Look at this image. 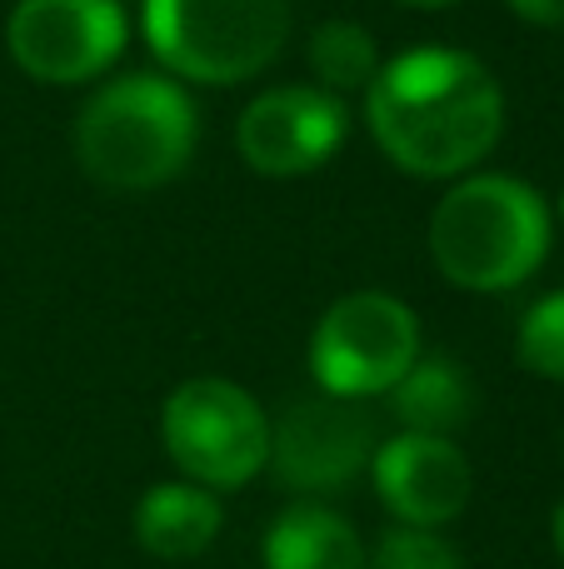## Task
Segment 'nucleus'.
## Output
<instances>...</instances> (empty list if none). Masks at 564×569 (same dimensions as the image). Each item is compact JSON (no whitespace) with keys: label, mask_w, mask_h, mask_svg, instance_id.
<instances>
[{"label":"nucleus","mask_w":564,"mask_h":569,"mask_svg":"<svg viewBox=\"0 0 564 569\" xmlns=\"http://www.w3.org/2000/svg\"><path fill=\"white\" fill-rule=\"evenodd\" d=\"M350 136V110L325 86H275L260 90L235 120V150L260 176H310L330 166Z\"/></svg>","instance_id":"8"},{"label":"nucleus","mask_w":564,"mask_h":569,"mask_svg":"<svg viewBox=\"0 0 564 569\" xmlns=\"http://www.w3.org/2000/svg\"><path fill=\"white\" fill-rule=\"evenodd\" d=\"M220 525H225L220 500L190 480L150 485L135 505V540L155 560H195L220 540Z\"/></svg>","instance_id":"11"},{"label":"nucleus","mask_w":564,"mask_h":569,"mask_svg":"<svg viewBox=\"0 0 564 569\" xmlns=\"http://www.w3.org/2000/svg\"><path fill=\"white\" fill-rule=\"evenodd\" d=\"M310 76L325 90H365L380 70V50L360 20H325L310 30Z\"/></svg>","instance_id":"14"},{"label":"nucleus","mask_w":564,"mask_h":569,"mask_svg":"<svg viewBox=\"0 0 564 569\" xmlns=\"http://www.w3.org/2000/svg\"><path fill=\"white\" fill-rule=\"evenodd\" d=\"M130 40L120 0H16L6 20L10 60L40 86H85L105 76Z\"/></svg>","instance_id":"7"},{"label":"nucleus","mask_w":564,"mask_h":569,"mask_svg":"<svg viewBox=\"0 0 564 569\" xmlns=\"http://www.w3.org/2000/svg\"><path fill=\"white\" fill-rule=\"evenodd\" d=\"M140 30L170 76L240 86L285 50L290 0H140Z\"/></svg>","instance_id":"4"},{"label":"nucleus","mask_w":564,"mask_h":569,"mask_svg":"<svg viewBox=\"0 0 564 569\" xmlns=\"http://www.w3.org/2000/svg\"><path fill=\"white\" fill-rule=\"evenodd\" d=\"M400 6H415V10H445V6H460V0H400Z\"/></svg>","instance_id":"19"},{"label":"nucleus","mask_w":564,"mask_h":569,"mask_svg":"<svg viewBox=\"0 0 564 569\" xmlns=\"http://www.w3.org/2000/svg\"><path fill=\"white\" fill-rule=\"evenodd\" d=\"M560 216H564V196H560Z\"/></svg>","instance_id":"20"},{"label":"nucleus","mask_w":564,"mask_h":569,"mask_svg":"<svg viewBox=\"0 0 564 569\" xmlns=\"http://www.w3.org/2000/svg\"><path fill=\"white\" fill-rule=\"evenodd\" d=\"M365 126L385 160L420 180L470 176L505 136V90L480 56L415 46L365 86Z\"/></svg>","instance_id":"1"},{"label":"nucleus","mask_w":564,"mask_h":569,"mask_svg":"<svg viewBox=\"0 0 564 569\" xmlns=\"http://www.w3.org/2000/svg\"><path fill=\"white\" fill-rule=\"evenodd\" d=\"M400 425L415 435H455L475 410V385H470L465 365L450 355H420L405 370V380L390 390Z\"/></svg>","instance_id":"13"},{"label":"nucleus","mask_w":564,"mask_h":569,"mask_svg":"<svg viewBox=\"0 0 564 569\" xmlns=\"http://www.w3.org/2000/svg\"><path fill=\"white\" fill-rule=\"evenodd\" d=\"M370 480H375L385 510L410 530H440L470 505L475 475L455 440L445 435H395V440L375 445L370 460Z\"/></svg>","instance_id":"10"},{"label":"nucleus","mask_w":564,"mask_h":569,"mask_svg":"<svg viewBox=\"0 0 564 569\" xmlns=\"http://www.w3.org/2000/svg\"><path fill=\"white\" fill-rule=\"evenodd\" d=\"M375 420L355 400H300L280 425H270V470L295 495L345 490L375 460Z\"/></svg>","instance_id":"9"},{"label":"nucleus","mask_w":564,"mask_h":569,"mask_svg":"<svg viewBox=\"0 0 564 569\" xmlns=\"http://www.w3.org/2000/svg\"><path fill=\"white\" fill-rule=\"evenodd\" d=\"M370 569H465V560H460L455 545L440 540L435 530L395 525V530L380 535L375 555H370Z\"/></svg>","instance_id":"16"},{"label":"nucleus","mask_w":564,"mask_h":569,"mask_svg":"<svg viewBox=\"0 0 564 569\" xmlns=\"http://www.w3.org/2000/svg\"><path fill=\"white\" fill-rule=\"evenodd\" d=\"M550 530H555V555H560V560H564V505H560V510H555V525H550Z\"/></svg>","instance_id":"18"},{"label":"nucleus","mask_w":564,"mask_h":569,"mask_svg":"<svg viewBox=\"0 0 564 569\" xmlns=\"http://www.w3.org/2000/svg\"><path fill=\"white\" fill-rule=\"evenodd\" d=\"M160 440L190 485L240 490L270 465V415L245 385L195 375L165 395Z\"/></svg>","instance_id":"5"},{"label":"nucleus","mask_w":564,"mask_h":569,"mask_svg":"<svg viewBox=\"0 0 564 569\" xmlns=\"http://www.w3.org/2000/svg\"><path fill=\"white\" fill-rule=\"evenodd\" d=\"M515 355L530 375L564 385V290L545 295V300H535L525 310L515 335Z\"/></svg>","instance_id":"15"},{"label":"nucleus","mask_w":564,"mask_h":569,"mask_svg":"<svg viewBox=\"0 0 564 569\" xmlns=\"http://www.w3.org/2000/svg\"><path fill=\"white\" fill-rule=\"evenodd\" d=\"M420 360V320L405 300L385 290L340 295L310 335V375L320 395L370 400L390 395Z\"/></svg>","instance_id":"6"},{"label":"nucleus","mask_w":564,"mask_h":569,"mask_svg":"<svg viewBox=\"0 0 564 569\" xmlns=\"http://www.w3.org/2000/svg\"><path fill=\"white\" fill-rule=\"evenodd\" d=\"M200 116L185 86L155 70L115 76L80 106L75 160L100 190L140 196L175 180L195 156Z\"/></svg>","instance_id":"2"},{"label":"nucleus","mask_w":564,"mask_h":569,"mask_svg":"<svg viewBox=\"0 0 564 569\" xmlns=\"http://www.w3.org/2000/svg\"><path fill=\"white\" fill-rule=\"evenodd\" d=\"M550 206L530 180L480 170L430 210V260L450 284L475 295L515 290L550 256Z\"/></svg>","instance_id":"3"},{"label":"nucleus","mask_w":564,"mask_h":569,"mask_svg":"<svg viewBox=\"0 0 564 569\" xmlns=\"http://www.w3.org/2000/svg\"><path fill=\"white\" fill-rule=\"evenodd\" d=\"M505 6L520 20H530V26H545V30L564 26V0H505Z\"/></svg>","instance_id":"17"},{"label":"nucleus","mask_w":564,"mask_h":569,"mask_svg":"<svg viewBox=\"0 0 564 569\" xmlns=\"http://www.w3.org/2000/svg\"><path fill=\"white\" fill-rule=\"evenodd\" d=\"M265 569H365V540L340 510L300 500L270 525Z\"/></svg>","instance_id":"12"}]
</instances>
